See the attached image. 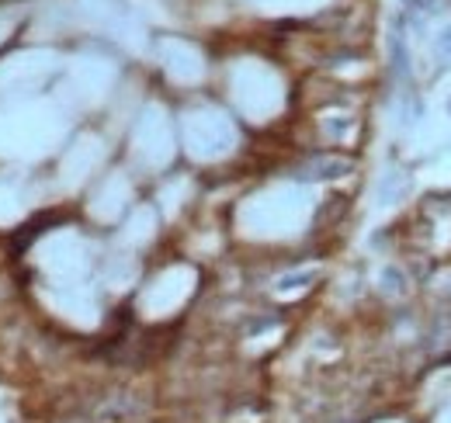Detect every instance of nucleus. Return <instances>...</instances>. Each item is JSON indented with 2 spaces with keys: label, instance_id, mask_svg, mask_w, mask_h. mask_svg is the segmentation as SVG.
Instances as JSON below:
<instances>
[{
  "label": "nucleus",
  "instance_id": "f257e3e1",
  "mask_svg": "<svg viewBox=\"0 0 451 423\" xmlns=\"http://www.w3.org/2000/svg\"><path fill=\"white\" fill-rule=\"evenodd\" d=\"M351 170V160L341 156H313L306 167H299V177H341Z\"/></svg>",
  "mask_w": 451,
  "mask_h": 423
},
{
  "label": "nucleus",
  "instance_id": "f03ea898",
  "mask_svg": "<svg viewBox=\"0 0 451 423\" xmlns=\"http://www.w3.org/2000/svg\"><path fill=\"white\" fill-rule=\"evenodd\" d=\"M59 218H63L59 212H45L42 218L28 222V225H24V232H17V239L10 243V250H14V253H21V250H24V246H28V243H31L38 232H45V225H52V222H59Z\"/></svg>",
  "mask_w": 451,
  "mask_h": 423
},
{
  "label": "nucleus",
  "instance_id": "7ed1b4c3",
  "mask_svg": "<svg viewBox=\"0 0 451 423\" xmlns=\"http://www.w3.org/2000/svg\"><path fill=\"white\" fill-rule=\"evenodd\" d=\"M392 66H396V73H406V49H403L399 35H392Z\"/></svg>",
  "mask_w": 451,
  "mask_h": 423
},
{
  "label": "nucleus",
  "instance_id": "20e7f679",
  "mask_svg": "<svg viewBox=\"0 0 451 423\" xmlns=\"http://www.w3.org/2000/svg\"><path fill=\"white\" fill-rule=\"evenodd\" d=\"M438 56H441L445 63H451V28H445L441 38H438Z\"/></svg>",
  "mask_w": 451,
  "mask_h": 423
},
{
  "label": "nucleus",
  "instance_id": "39448f33",
  "mask_svg": "<svg viewBox=\"0 0 451 423\" xmlns=\"http://www.w3.org/2000/svg\"><path fill=\"white\" fill-rule=\"evenodd\" d=\"M410 3H417V7H424V10H445V7H448V0H410Z\"/></svg>",
  "mask_w": 451,
  "mask_h": 423
}]
</instances>
